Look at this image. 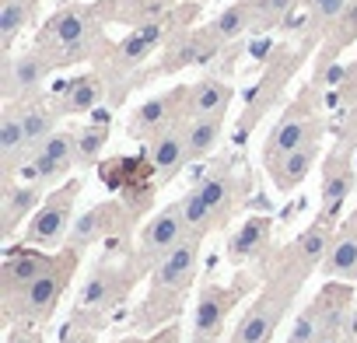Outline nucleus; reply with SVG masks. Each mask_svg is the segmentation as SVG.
I'll return each instance as SVG.
<instances>
[{"instance_id":"obj_40","label":"nucleus","mask_w":357,"mask_h":343,"mask_svg":"<svg viewBox=\"0 0 357 343\" xmlns=\"http://www.w3.org/2000/svg\"><path fill=\"white\" fill-rule=\"evenodd\" d=\"M319 343H354V340H350V336H347V333L340 329V333H329V336H322Z\"/></svg>"},{"instance_id":"obj_34","label":"nucleus","mask_w":357,"mask_h":343,"mask_svg":"<svg viewBox=\"0 0 357 343\" xmlns=\"http://www.w3.org/2000/svg\"><path fill=\"white\" fill-rule=\"evenodd\" d=\"M109 140V126L105 123H88L77 130V168H88L102 158V147Z\"/></svg>"},{"instance_id":"obj_42","label":"nucleus","mask_w":357,"mask_h":343,"mask_svg":"<svg viewBox=\"0 0 357 343\" xmlns=\"http://www.w3.org/2000/svg\"><path fill=\"white\" fill-rule=\"evenodd\" d=\"M193 343H225V340L218 336V340H193Z\"/></svg>"},{"instance_id":"obj_33","label":"nucleus","mask_w":357,"mask_h":343,"mask_svg":"<svg viewBox=\"0 0 357 343\" xmlns=\"http://www.w3.org/2000/svg\"><path fill=\"white\" fill-rule=\"evenodd\" d=\"M178 207H183V218H186V224H190V231H197V235H207L218 221H214V214H211V207L204 204V197H200V190L197 186H190L183 197H178Z\"/></svg>"},{"instance_id":"obj_8","label":"nucleus","mask_w":357,"mask_h":343,"mask_svg":"<svg viewBox=\"0 0 357 343\" xmlns=\"http://www.w3.org/2000/svg\"><path fill=\"white\" fill-rule=\"evenodd\" d=\"M137 270H140L137 263H130V266H123V263H98V266H91V273L84 277V284L77 291L74 312L102 315V312L116 308L126 298L130 284L137 280Z\"/></svg>"},{"instance_id":"obj_17","label":"nucleus","mask_w":357,"mask_h":343,"mask_svg":"<svg viewBox=\"0 0 357 343\" xmlns=\"http://www.w3.org/2000/svg\"><path fill=\"white\" fill-rule=\"evenodd\" d=\"M354 183H357V172L350 165V151H336L326 165V176H322V214H319L322 221H333L340 214Z\"/></svg>"},{"instance_id":"obj_10","label":"nucleus","mask_w":357,"mask_h":343,"mask_svg":"<svg viewBox=\"0 0 357 343\" xmlns=\"http://www.w3.org/2000/svg\"><path fill=\"white\" fill-rule=\"evenodd\" d=\"M130 218H133V214L123 211V204H116V200H109V204H95V207H88L81 218H74V228H70L63 249L84 252V249H91L95 242L119 238V235H126Z\"/></svg>"},{"instance_id":"obj_7","label":"nucleus","mask_w":357,"mask_h":343,"mask_svg":"<svg viewBox=\"0 0 357 343\" xmlns=\"http://www.w3.org/2000/svg\"><path fill=\"white\" fill-rule=\"evenodd\" d=\"M70 168H77V130H56L29 154V161L15 176L22 183H39L46 190H56L70 176Z\"/></svg>"},{"instance_id":"obj_37","label":"nucleus","mask_w":357,"mask_h":343,"mask_svg":"<svg viewBox=\"0 0 357 343\" xmlns=\"http://www.w3.org/2000/svg\"><path fill=\"white\" fill-rule=\"evenodd\" d=\"M305 8H308L312 25H333L350 8V0H305Z\"/></svg>"},{"instance_id":"obj_1","label":"nucleus","mask_w":357,"mask_h":343,"mask_svg":"<svg viewBox=\"0 0 357 343\" xmlns=\"http://www.w3.org/2000/svg\"><path fill=\"white\" fill-rule=\"evenodd\" d=\"M77 256H81V252H74V249H60L46 273H39V277H36L25 291H18L15 298H4L8 315H11V319H22V322H32V326H36V322H46V319L56 312V305H60V298H63V291H67L74 270H77Z\"/></svg>"},{"instance_id":"obj_22","label":"nucleus","mask_w":357,"mask_h":343,"mask_svg":"<svg viewBox=\"0 0 357 343\" xmlns=\"http://www.w3.org/2000/svg\"><path fill=\"white\" fill-rule=\"evenodd\" d=\"M168 22H151V25H137L123 43H119V49H116V67L119 70H133L137 63H144L168 36Z\"/></svg>"},{"instance_id":"obj_3","label":"nucleus","mask_w":357,"mask_h":343,"mask_svg":"<svg viewBox=\"0 0 357 343\" xmlns=\"http://www.w3.org/2000/svg\"><path fill=\"white\" fill-rule=\"evenodd\" d=\"M77 193H81V183H63V186L50 190L43 207L25 221L22 242L36 245V249H63L67 235L74 228V200H77Z\"/></svg>"},{"instance_id":"obj_19","label":"nucleus","mask_w":357,"mask_h":343,"mask_svg":"<svg viewBox=\"0 0 357 343\" xmlns=\"http://www.w3.org/2000/svg\"><path fill=\"white\" fill-rule=\"evenodd\" d=\"M32 147H29V137H25V126H22V112L15 102H8L4 116H0V168L4 176L15 179V172L29 161Z\"/></svg>"},{"instance_id":"obj_36","label":"nucleus","mask_w":357,"mask_h":343,"mask_svg":"<svg viewBox=\"0 0 357 343\" xmlns=\"http://www.w3.org/2000/svg\"><path fill=\"white\" fill-rule=\"evenodd\" d=\"M329 49H343L357 39V0H350V8L329 25Z\"/></svg>"},{"instance_id":"obj_31","label":"nucleus","mask_w":357,"mask_h":343,"mask_svg":"<svg viewBox=\"0 0 357 343\" xmlns=\"http://www.w3.org/2000/svg\"><path fill=\"white\" fill-rule=\"evenodd\" d=\"M18 112H22V126H25V137H29V147L36 151L43 140H50L56 133V109H46L39 102H15Z\"/></svg>"},{"instance_id":"obj_27","label":"nucleus","mask_w":357,"mask_h":343,"mask_svg":"<svg viewBox=\"0 0 357 343\" xmlns=\"http://www.w3.org/2000/svg\"><path fill=\"white\" fill-rule=\"evenodd\" d=\"M270 231H273V221H270V218H249V221L235 231V238H231V245H228L231 263H245V259L259 256V252L266 249V242H270Z\"/></svg>"},{"instance_id":"obj_4","label":"nucleus","mask_w":357,"mask_h":343,"mask_svg":"<svg viewBox=\"0 0 357 343\" xmlns=\"http://www.w3.org/2000/svg\"><path fill=\"white\" fill-rule=\"evenodd\" d=\"M98 43V22L88 8H63L56 11L43 32H39V46L53 56V60H74L84 56L91 46Z\"/></svg>"},{"instance_id":"obj_21","label":"nucleus","mask_w":357,"mask_h":343,"mask_svg":"<svg viewBox=\"0 0 357 343\" xmlns=\"http://www.w3.org/2000/svg\"><path fill=\"white\" fill-rule=\"evenodd\" d=\"M221 49V43L214 39L211 29H200V32H186V36H178L172 43V49L165 53V74H175V70H183L190 63H207L214 53Z\"/></svg>"},{"instance_id":"obj_41","label":"nucleus","mask_w":357,"mask_h":343,"mask_svg":"<svg viewBox=\"0 0 357 343\" xmlns=\"http://www.w3.org/2000/svg\"><path fill=\"white\" fill-rule=\"evenodd\" d=\"M116 343H151V340H144V336H123V340H116Z\"/></svg>"},{"instance_id":"obj_20","label":"nucleus","mask_w":357,"mask_h":343,"mask_svg":"<svg viewBox=\"0 0 357 343\" xmlns=\"http://www.w3.org/2000/svg\"><path fill=\"white\" fill-rule=\"evenodd\" d=\"M315 161H319V144H305V147H298V151H291V154H284L277 161H266L277 193H294L308 179V172L315 168Z\"/></svg>"},{"instance_id":"obj_11","label":"nucleus","mask_w":357,"mask_h":343,"mask_svg":"<svg viewBox=\"0 0 357 343\" xmlns=\"http://www.w3.org/2000/svg\"><path fill=\"white\" fill-rule=\"evenodd\" d=\"M186 235H193V231H190V224H186V218H183V207H178V200L168 204V207H161V211L140 228L137 266H154L165 252H172Z\"/></svg>"},{"instance_id":"obj_18","label":"nucleus","mask_w":357,"mask_h":343,"mask_svg":"<svg viewBox=\"0 0 357 343\" xmlns=\"http://www.w3.org/2000/svg\"><path fill=\"white\" fill-rule=\"evenodd\" d=\"M147 158L154 161V168H158L161 179H175L186 165H193V161H190V147H186V130H183V123H175V126H168L165 133H158L154 140H147Z\"/></svg>"},{"instance_id":"obj_26","label":"nucleus","mask_w":357,"mask_h":343,"mask_svg":"<svg viewBox=\"0 0 357 343\" xmlns=\"http://www.w3.org/2000/svg\"><path fill=\"white\" fill-rule=\"evenodd\" d=\"M333 235H329V221H315V224H308L301 235H298V242H294V259H298V266L301 270H315V266H322V259L329 256V249H333Z\"/></svg>"},{"instance_id":"obj_28","label":"nucleus","mask_w":357,"mask_h":343,"mask_svg":"<svg viewBox=\"0 0 357 343\" xmlns=\"http://www.w3.org/2000/svg\"><path fill=\"white\" fill-rule=\"evenodd\" d=\"M193 186L200 190L204 204L211 207L214 221L221 224V221L231 214V207H235V179L228 176V172H211V176H204V179L193 183Z\"/></svg>"},{"instance_id":"obj_2","label":"nucleus","mask_w":357,"mask_h":343,"mask_svg":"<svg viewBox=\"0 0 357 343\" xmlns=\"http://www.w3.org/2000/svg\"><path fill=\"white\" fill-rule=\"evenodd\" d=\"M350 315V287L329 280L291 322L287 343H319L329 333H340Z\"/></svg>"},{"instance_id":"obj_35","label":"nucleus","mask_w":357,"mask_h":343,"mask_svg":"<svg viewBox=\"0 0 357 343\" xmlns=\"http://www.w3.org/2000/svg\"><path fill=\"white\" fill-rule=\"evenodd\" d=\"M294 8H298V0H252V11H256V29L252 32L277 29Z\"/></svg>"},{"instance_id":"obj_30","label":"nucleus","mask_w":357,"mask_h":343,"mask_svg":"<svg viewBox=\"0 0 357 343\" xmlns=\"http://www.w3.org/2000/svg\"><path fill=\"white\" fill-rule=\"evenodd\" d=\"M319 270H322L329 280H350V277H357V235H354V231L340 235Z\"/></svg>"},{"instance_id":"obj_16","label":"nucleus","mask_w":357,"mask_h":343,"mask_svg":"<svg viewBox=\"0 0 357 343\" xmlns=\"http://www.w3.org/2000/svg\"><path fill=\"white\" fill-rule=\"evenodd\" d=\"M43 200H46V186L8 179L4 200H0V228H4V238H11V235L43 207Z\"/></svg>"},{"instance_id":"obj_6","label":"nucleus","mask_w":357,"mask_h":343,"mask_svg":"<svg viewBox=\"0 0 357 343\" xmlns=\"http://www.w3.org/2000/svg\"><path fill=\"white\" fill-rule=\"evenodd\" d=\"M200 242L204 235L193 231L151 266V301H183L200 270Z\"/></svg>"},{"instance_id":"obj_39","label":"nucleus","mask_w":357,"mask_h":343,"mask_svg":"<svg viewBox=\"0 0 357 343\" xmlns=\"http://www.w3.org/2000/svg\"><path fill=\"white\" fill-rule=\"evenodd\" d=\"M8 343H43V336H39V329L32 322H18V326H11Z\"/></svg>"},{"instance_id":"obj_24","label":"nucleus","mask_w":357,"mask_h":343,"mask_svg":"<svg viewBox=\"0 0 357 343\" xmlns=\"http://www.w3.org/2000/svg\"><path fill=\"white\" fill-rule=\"evenodd\" d=\"M102 95H105L102 81H98L95 74H81V77H70L67 84L56 88L53 105H56V112H74V116H81V112H91V109L102 102Z\"/></svg>"},{"instance_id":"obj_5","label":"nucleus","mask_w":357,"mask_h":343,"mask_svg":"<svg viewBox=\"0 0 357 343\" xmlns=\"http://www.w3.org/2000/svg\"><path fill=\"white\" fill-rule=\"evenodd\" d=\"M298 284H301V277L284 280V284H273L270 291H263V294L242 312V319L235 322L228 343H270L273 333H277V326H280V319H284L287 308H291V298H294Z\"/></svg>"},{"instance_id":"obj_13","label":"nucleus","mask_w":357,"mask_h":343,"mask_svg":"<svg viewBox=\"0 0 357 343\" xmlns=\"http://www.w3.org/2000/svg\"><path fill=\"white\" fill-rule=\"evenodd\" d=\"M319 137H322V119L308 109H291L287 116H280L273 123V130L263 144V158L277 161V158H284V154H291L305 144H319Z\"/></svg>"},{"instance_id":"obj_25","label":"nucleus","mask_w":357,"mask_h":343,"mask_svg":"<svg viewBox=\"0 0 357 343\" xmlns=\"http://www.w3.org/2000/svg\"><path fill=\"white\" fill-rule=\"evenodd\" d=\"M211 32H214V39L221 43V46H228V43H235V39H242V36H249L252 29H256V11H252V0H235V4H228L211 25H207Z\"/></svg>"},{"instance_id":"obj_23","label":"nucleus","mask_w":357,"mask_h":343,"mask_svg":"<svg viewBox=\"0 0 357 343\" xmlns=\"http://www.w3.org/2000/svg\"><path fill=\"white\" fill-rule=\"evenodd\" d=\"M235 102V88L221 77H204L197 84H190V105H186V119L197 116H225L228 105Z\"/></svg>"},{"instance_id":"obj_29","label":"nucleus","mask_w":357,"mask_h":343,"mask_svg":"<svg viewBox=\"0 0 357 343\" xmlns=\"http://www.w3.org/2000/svg\"><path fill=\"white\" fill-rule=\"evenodd\" d=\"M183 130H186L190 161H200V158H207V154L218 147L221 130H225V116H197V119H183Z\"/></svg>"},{"instance_id":"obj_14","label":"nucleus","mask_w":357,"mask_h":343,"mask_svg":"<svg viewBox=\"0 0 357 343\" xmlns=\"http://www.w3.org/2000/svg\"><path fill=\"white\" fill-rule=\"evenodd\" d=\"M238 287H204L193 308V340H218L225 333V322L231 315V308L238 305Z\"/></svg>"},{"instance_id":"obj_9","label":"nucleus","mask_w":357,"mask_h":343,"mask_svg":"<svg viewBox=\"0 0 357 343\" xmlns=\"http://www.w3.org/2000/svg\"><path fill=\"white\" fill-rule=\"evenodd\" d=\"M186 105H190V88L178 84L172 91H161L154 98H147L144 105H137L130 112V123H126V133L133 140H154L158 133H165L168 126L183 123L186 119Z\"/></svg>"},{"instance_id":"obj_32","label":"nucleus","mask_w":357,"mask_h":343,"mask_svg":"<svg viewBox=\"0 0 357 343\" xmlns=\"http://www.w3.org/2000/svg\"><path fill=\"white\" fill-rule=\"evenodd\" d=\"M25 22H29V0H0V46H4V53H11Z\"/></svg>"},{"instance_id":"obj_38","label":"nucleus","mask_w":357,"mask_h":343,"mask_svg":"<svg viewBox=\"0 0 357 343\" xmlns=\"http://www.w3.org/2000/svg\"><path fill=\"white\" fill-rule=\"evenodd\" d=\"M60 343H95V326H84V315L74 312L60 333Z\"/></svg>"},{"instance_id":"obj_15","label":"nucleus","mask_w":357,"mask_h":343,"mask_svg":"<svg viewBox=\"0 0 357 343\" xmlns=\"http://www.w3.org/2000/svg\"><path fill=\"white\" fill-rule=\"evenodd\" d=\"M53 259H56V256L39 252L36 245H25V242H22L18 249H8L4 266H0V280H4V298H15L18 291H25L39 273L50 270Z\"/></svg>"},{"instance_id":"obj_12","label":"nucleus","mask_w":357,"mask_h":343,"mask_svg":"<svg viewBox=\"0 0 357 343\" xmlns=\"http://www.w3.org/2000/svg\"><path fill=\"white\" fill-rule=\"evenodd\" d=\"M53 63L56 60L43 46H36V49H29L22 56L4 53V70H0V81H4V98L8 102H25L29 95H36L46 84Z\"/></svg>"}]
</instances>
